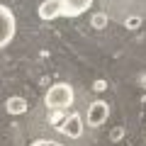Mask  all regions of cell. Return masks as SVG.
I'll return each mask as SVG.
<instances>
[{
	"mask_svg": "<svg viewBox=\"0 0 146 146\" xmlns=\"http://www.w3.org/2000/svg\"><path fill=\"white\" fill-rule=\"evenodd\" d=\"M58 5V15L61 17H78L85 10H90L93 0H54Z\"/></svg>",
	"mask_w": 146,
	"mask_h": 146,
	"instance_id": "cell-3",
	"label": "cell"
},
{
	"mask_svg": "<svg viewBox=\"0 0 146 146\" xmlns=\"http://www.w3.org/2000/svg\"><path fill=\"white\" fill-rule=\"evenodd\" d=\"M15 36V15L5 5H0V49L7 46Z\"/></svg>",
	"mask_w": 146,
	"mask_h": 146,
	"instance_id": "cell-2",
	"label": "cell"
},
{
	"mask_svg": "<svg viewBox=\"0 0 146 146\" xmlns=\"http://www.w3.org/2000/svg\"><path fill=\"white\" fill-rule=\"evenodd\" d=\"M73 102V88L68 83H54L44 95V105L51 112H63L66 107H71Z\"/></svg>",
	"mask_w": 146,
	"mask_h": 146,
	"instance_id": "cell-1",
	"label": "cell"
},
{
	"mask_svg": "<svg viewBox=\"0 0 146 146\" xmlns=\"http://www.w3.org/2000/svg\"><path fill=\"white\" fill-rule=\"evenodd\" d=\"M105 22H107V17H105V15H95L93 17V27H102Z\"/></svg>",
	"mask_w": 146,
	"mask_h": 146,
	"instance_id": "cell-9",
	"label": "cell"
},
{
	"mask_svg": "<svg viewBox=\"0 0 146 146\" xmlns=\"http://www.w3.org/2000/svg\"><path fill=\"white\" fill-rule=\"evenodd\" d=\"M110 117V105L102 102V100H95L88 107V124L90 127H102Z\"/></svg>",
	"mask_w": 146,
	"mask_h": 146,
	"instance_id": "cell-4",
	"label": "cell"
},
{
	"mask_svg": "<svg viewBox=\"0 0 146 146\" xmlns=\"http://www.w3.org/2000/svg\"><path fill=\"white\" fill-rule=\"evenodd\" d=\"M5 107L10 115H22V112H27V100L25 98H10Z\"/></svg>",
	"mask_w": 146,
	"mask_h": 146,
	"instance_id": "cell-6",
	"label": "cell"
},
{
	"mask_svg": "<svg viewBox=\"0 0 146 146\" xmlns=\"http://www.w3.org/2000/svg\"><path fill=\"white\" fill-rule=\"evenodd\" d=\"M61 131L66 136H71V139H78V136L83 134V119H80V115H71L68 119H63Z\"/></svg>",
	"mask_w": 146,
	"mask_h": 146,
	"instance_id": "cell-5",
	"label": "cell"
},
{
	"mask_svg": "<svg viewBox=\"0 0 146 146\" xmlns=\"http://www.w3.org/2000/svg\"><path fill=\"white\" fill-rule=\"evenodd\" d=\"M29 146H61L58 141H51V139H36V141H32Z\"/></svg>",
	"mask_w": 146,
	"mask_h": 146,
	"instance_id": "cell-7",
	"label": "cell"
},
{
	"mask_svg": "<svg viewBox=\"0 0 146 146\" xmlns=\"http://www.w3.org/2000/svg\"><path fill=\"white\" fill-rule=\"evenodd\" d=\"M139 25H141V17H129V20H127V27H129V29H136Z\"/></svg>",
	"mask_w": 146,
	"mask_h": 146,
	"instance_id": "cell-8",
	"label": "cell"
}]
</instances>
